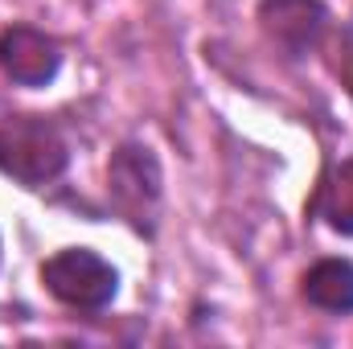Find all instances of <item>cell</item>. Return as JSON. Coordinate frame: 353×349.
Segmentation results:
<instances>
[{
    "label": "cell",
    "instance_id": "1",
    "mask_svg": "<svg viewBox=\"0 0 353 349\" xmlns=\"http://www.w3.org/2000/svg\"><path fill=\"white\" fill-rule=\"evenodd\" d=\"M66 165H70V148L54 123H46L37 115L0 123V173L4 177H12L29 189H41L66 173Z\"/></svg>",
    "mask_w": 353,
    "mask_h": 349
},
{
    "label": "cell",
    "instance_id": "2",
    "mask_svg": "<svg viewBox=\"0 0 353 349\" xmlns=\"http://www.w3.org/2000/svg\"><path fill=\"white\" fill-rule=\"evenodd\" d=\"M41 283L54 300L79 312H103L119 296V271L87 247H66L54 251L41 263Z\"/></svg>",
    "mask_w": 353,
    "mask_h": 349
},
{
    "label": "cell",
    "instance_id": "3",
    "mask_svg": "<svg viewBox=\"0 0 353 349\" xmlns=\"http://www.w3.org/2000/svg\"><path fill=\"white\" fill-rule=\"evenodd\" d=\"M161 161L152 148L144 144H119L111 152V165H107V197L111 206L136 226V230H152V218H157V206H161Z\"/></svg>",
    "mask_w": 353,
    "mask_h": 349
},
{
    "label": "cell",
    "instance_id": "4",
    "mask_svg": "<svg viewBox=\"0 0 353 349\" xmlns=\"http://www.w3.org/2000/svg\"><path fill=\"white\" fill-rule=\"evenodd\" d=\"M0 70L17 87H50L62 70V50L33 25H8L0 29Z\"/></svg>",
    "mask_w": 353,
    "mask_h": 349
},
{
    "label": "cell",
    "instance_id": "5",
    "mask_svg": "<svg viewBox=\"0 0 353 349\" xmlns=\"http://www.w3.org/2000/svg\"><path fill=\"white\" fill-rule=\"evenodd\" d=\"M325 21L329 12L321 0H259V25L288 58H304L321 41Z\"/></svg>",
    "mask_w": 353,
    "mask_h": 349
},
{
    "label": "cell",
    "instance_id": "6",
    "mask_svg": "<svg viewBox=\"0 0 353 349\" xmlns=\"http://www.w3.org/2000/svg\"><path fill=\"white\" fill-rule=\"evenodd\" d=\"M304 300L321 312L350 317L353 312V263L350 259H321L304 275Z\"/></svg>",
    "mask_w": 353,
    "mask_h": 349
},
{
    "label": "cell",
    "instance_id": "7",
    "mask_svg": "<svg viewBox=\"0 0 353 349\" xmlns=\"http://www.w3.org/2000/svg\"><path fill=\"white\" fill-rule=\"evenodd\" d=\"M316 218L341 235V239H353V157L333 165L325 181H321V193H316Z\"/></svg>",
    "mask_w": 353,
    "mask_h": 349
}]
</instances>
